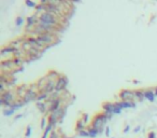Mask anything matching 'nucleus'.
Returning a JSON list of instances; mask_svg holds the SVG:
<instances>
[{"label":"nucleus","instance_id":"nucleus-17","mask_svg":"<svg viewBox=\"0 0 157 138\" xmlns=\"http://www.w3.org/2000/svg\"><path fill=\"white\" fill-rule=\"evenodd\" d=\"M135 97H136L139 102H142L143 99H144V91L136 90L135 91Z\"/></svg>","mask_w":157,"mask_h":138},{"label":"nucleus","instance_id":"nucleus-19","mask_svg":"<svg viewBox=\"0 0 157 138\" xmlns=\"http://www.w3.org/2000/svg\"><path fill=\"white\" fill-rule=\"evenodd\" d=\"M24 17H22V16H17V17L15 18V25H16V27H21V26H23V24H24Z\"/></svg>","mask_w":157,"mask_h":138},{"label":"nucleus","instance_id":"nucleus-20","mask_svg":"<svg viewBox=\"0 0 157 138\" xmlns=\"http://www.w3.org/2000/svg\"><path fill=\"white\" fill-rule=\"evenodd\" d=\"M122 110H123V109H122L116 102H114V106H113V114H121Z\"/></svg>","mask_w":157,"mask_h":138},{"label":"nucleus","instance_id":"nucleus-7","mask_svg":"<svg viewBox=\"0 0 157 138\" xmlns=\"http://www.w3.org/2000/svg\"><path fill=\"white\" fill-rule=\"evenodd\" d=\"M60 102H61V99L60 97H57V98H51V102H50V108H48V112L50 113H53L55 111H57L58 109L61 108V106H60Z\"/></svg>","mask_w":157,"mask_h":138},{"label":"nucleus","instance_id":"nucleus-26","mask_svg":"<svg viewBox=\"0 0 157 138\" xmlns=\"http://www.w3.org/2000/svg\"><path fill=\"white\" fill-rule=\"evenodd\" d=\"M50 138H59V137H58V134H57L55 131H53V132H52V134H51Z\"/></svg>","mask_w":157,"mask_h":138},{"label":"nucleus","instance_id":"nucleus-5","mask_svg":"<svg viewBox=\"0 0 157 138\" xmlns=\"http://www.w3.org/2000/svg\"><path fill=\"white\" fill-rule=\"evenodd\" d=\"M38 22H39V16L35 13L33 14L31 16H28L26 18V29L28 31H33L35 27H36L37 25H38Z\"/></svg>","mask_w":157,"mask_h":138},{"label":"nucleus","instance_id":"nucleus-11","mask_svg":"<svg viewBox=\"0 0 157 138\" xmlns=\"http://www.w3.org/2000/svg\"><path fill=\"white\" fill-rule=\"evenodd\" d=\"M113 106H114V102H104L102 105V110L104 113L113 114Z\"/></svg>","mask_w":157,"mask_h":138},{"label":"nucleus","instance_id":"nucleus-10","mask_svg":"<svg viewBox=\"0 0 157 138\" xmlns=\"http://www.w3.org/2000/svg\"><path fill=\"white\" fill-rule=\"evenodd\" d=\"M155 97H156V95H155L154 91H152V90L144 91V98L146 99V100H148V102H154Z\"/></svg>","mask_w":157,"mask_h":138},{"label":"nucleus","instance_id":"nucleus-9","mask_svg":"<svg viewBox=\"0 0 157 138\" xmlns=\"http://www.w3.org/2000/svg\"><path fill=\"white\" fill-rule=\"evenodd\" d=\"M117 105L121 107L122 109H129V108H136V102H117Z\"/></svg>","mask_w":157,"mask_h":138},{"label":"nucleus","instance_id":"nucleus-8","mask_svg":"<svg viewBox=\"0 0 157 138\" xmlns=\"http://www.w3.org/2000/svg\"><path fill=\"white\" fill-rule=\"evenodd\" d=\"M37 97H38V93H36V92H35L33 89H29V90L27 91L26 95H25V96L22 98V100H23V102H24L25 105H26V104L30 102L31 100H35V99H37Z\"/></svg>","mask_w":157,"mask_h":138},{"label":"nucleus","instance_id":"nucleus-14","mask_svg":"<svg viewBox=\"0 0 157 138\" xmlns=\"http://www.w3.org/2000/svg\"><path fill=\"white\" fill-rule=\"evenodd\" d=\"M85 126H86V123L84 122L82 119L81 120H79L77 122V125H75V131H77V133L82 132V131H84L85 129Z\"/></svg>","mask_w":157,"mask_h":138},{"label":"nucleus","instance_id":"nucleus-23","mask_svg":"<svg viewBox=\"0 0 157 138\" xmlns=\"http://www.w3.org/2000/svg\"><path fill=\"white\" fill-rule=\"evenodd\" d=\"M77 135L80 136V137H89V133L87 129H84V131H82V132L77 133Z\"/></svg>","mask_w":157,"mask_h":138},{"label":"nucleus","instance_id":"nucleus-12","mask_svg":"<svg viewBox=\"0 0 157 138\" xmlns=\"http://www.w3.org/2000/svg\"><path fill=\"white\" fill-rule=\"evenodd\" d=\"M37 108L40 110V112L42 113H45V112H48V108H50V105H48L45 102H37Z\"/></svg>","mask_w":157,"mask_h":138},{"label":"nucleus","instance_id":"nucleus-3","mask_svg":"<svg viewBox=\"0 0 157 138\" xmlns=\"http://www.w3.org/2000/svg\"><path fill=\"white\" fill-rule=\"evenodd\" d=\"M108 118L104 115V113L102 112V113H99L97 114L94 119H93L92 121V127H94V129H96L97 131H99V133H103V131H106V124H107L108 122Z\"/></svg>","mask_w":157,"mask_h":138},{"label":"nucleus","instance_id":"nucleus-33","mask_svg":"<svg viewBox=\"0 0 157 138\" xmlns=\"http://www.w3.org/2000/svg\"><path fill=\"white\" fill-rule=\"evenodd\" d=\"M62 138H72V137H62Z\"/></svg>","mask_w":157,"mask_h":138},{"label":"nucleus","instance_id":"nucleus-18","mask_svg":"<svg viewBox=\"0 0 157 138\" xmlns=\"http://www.w3.org/2000/svg\"><path fill=\"white\" fill-rule=\"evenodd\" d=\"M14 112L15 111L11 108H3L2 110V113L4 117H12L13 114H14Z\"/></svg>","mask_w":157,"mask_h":138},{"label":"nucleus","instance_id":"nucleus-32","mask_svg":"<svg viewBox=\"0 0 157 138\" xmlns=\"http://www.w3.org/2000/svg\"><path fill=\"white\" fill-rule=\"evenodd\" d=\"M154 92H155V95H156V96H157V86L155 87V91H154Z\"/></svg>","mask_w":157,"mask_h":138},{"label":"nucleus","instance_id":"nucleus-16","mask_svg":"<svg viewBox=\"0 0 157 138\" xmlns=\"http://www.w3.org/2000/svg\"><path fill=\"white\" fill-rule=\"evenodd\" d=\"M87 131H88V133H89V137L90 138H96L97 137L100 133H99V131H97L96 129H94V127H92V126H89L88 129H86Z\"/></svg>","mask_w":157,"mask_h":138},{"label":"nucleus","instance_id":"nucleus-13","mask_svg":"<svg viewBox=\"0 0 157 138\" xmlns=\"http://www.w3.org/2000/svg\"><path fill=\"white\" fill-rule=\"evenodd\" d=\"M48 99H50V94L44 93V92H40V93L38 94V97H37L36 100L38 102H45V100H48Z\"/></svg>","mask_w":157,"mask_h":138},{"label":"nucleus","instance_id":"nucleus-30","mask_svg":"<svg viewBox=\"0 0 157 138\" xmlns=\"http://www.w3.org/2000/svg\"><path fill=\"white\" fill-rule=\"evenodd\" d=\"M23 117H24V114H17V115H15V117H14V120L15 121H17V120H20V119H22V118H23Z\"/></svg>","mask_w":157,"mask_h":138},{"label":"nucleus","instance_id":"nucleus-6","mask_svg":"<svg viewBox=\"0 0 157 138\" xmlns=\"http://www.w3.org/2000/svg\"><path fill=\"white\" fill-rule=\"evenodd\" d=\"M119 98H121L123 102H133V99L136 98V97H135V91H130V90L121 91V93H119Z\"/></svg>","mask_w":157,"mask_h":138},{"label":"nucleus","instance_id":"nucleus-34","mask_svg":"<svg viewBox=\"0 0 157 138\" xmlns=\"http://www.w3.org/2000/svg\"><path fill=\"white\" fill-rule=\"evenodd\" d=\"M112 138H114V137H112Z\"/></svg>","mask_w":157,"mask_h":138},{"label":"nucleus","instance_id":"nucleus-4","mask_svg":"<svg viewBox=\"0 0 157 138\" xmlns=\"http://www.w3.org/2000/svg\"><path fill=\"white\" fill-rule=\"evenodd\" d=\"M68 78L66 76H60L59 78L57 79L56 81V89H55V92L57 93H60L62 91H65L67 89V85H68Z\"/></svg>","mask_w":157,"mask_h":138},{"label":"nucleus","instance_id":"nucleus-22","mask_svg":"<svg viewBox=\"0 0 157 138\" xmlns=\"http://www.w3.org/2000/svg\"><path fill=\"white\" fill-rule=\"evenodd\" d=\"M31 133H33V126L31 125H28L26 127V132H25V137L26 138H29L31 136Z\"/></svg>","mask_w":157,"mask_h":138},{"label":"nucleus","instance_id":"nucleus-2","mask_svg":"<svg viewBox=\"0 0 157 138\" xmlns=\"http://www.w3.org/2000/svg\"><path fill=\"white\" fill-rule=\"evenodd\" d=\"M37 40H38L39 44L41 45L43 49L48 48L51 45L55 44L56 42H58L56 33H45L40 35V36H37Z\"/></svg>","mask_w":157,"mask_h":138},{"label":"nucleus","instance_id":"nucleus-1","mask_svg":"<svg viewBox=\"0 0 157 138\" xmlns=\"http://www.w3.org/2000/svg\"><path fill=\"white\" fill-rule=\"evenodd\" d=\"M38 25L40 26H45V27H54L57 28L59 25V20H58V15L53 14L50 12H43L42 14L39 15V22Z\"/></svg>","mask_w":157,"mask_h":138},{"label":"nucleus","instance_id":"nucleus-21","mask_svg":"<svg viewBox=\"0 0 157 138\" xmlns=\"http://www.w3.org/2000/svg\"><path fill=\"white\" fill-rule=\"evenodd\" d=\"M25 4H26V7H28V8H37V7H38V4H37L35 1H31V0H26V1H25Z\"/></svg>","mask_w":157,"mask_h":138},{"label":"nucleus","instance_id":"nucleus-27","mask_svg":"<svg viewBox=\"0 0 157 138\" xmlns=\"http://www.w3.org/2000/svg\"><path fill=\"white\" fill-rule=\"evenodd\" d=\"M148 138H156V134H155V132H150V133H148Z\"/></svg>","mask_w":157,"mask_h":138},{"label":"nucleus","instance_id":"nucleus-25","mask_svg":"<svg viewBox=\"0 0 157 138\" xmlns=\"http://www.w3.org/2000/svg\"><path fill=\"white\" fill-rule=\"evenodd\" d=\"M110 133H111V129H110L109 126H107V127H106V131H104V135L107 136V137H109V136H110Z\"/></svg>","mask_w":157,"mask_h":138},{"label":"nucleus","instance_id":"nucleus-24","mask_svg":"<svg viewBox=\"0 0 157 138\" xmlns=\"http://www.w3.org/2000/svg\"><path fill=\"white\" fill-rule=\"evenodd\" d=\"M48 123L46 122V119H44V118H43V119L41 120V125H40L41 129H43V131H44V129H46V126H48Z\"/></svg>","mask_w":157,"mask_h":138},{"label":"nucleus","instance_id":"nucleus-31","mask_svg":"<svg viewBox=\"0 0 157 138\" xmlns=\"http://www.w3.org/2000/svg\"><path fill=\"white\" fill-rule=\"evenodd\" d=\"M140 129H141V126H140V125L136 126V127L133 129V133H139V132H140Z\"/></svg>","mask_w":157,"mask_h":138},{"label":"nucleus","instance_id":"nucleus-28","mask_svg":"<svg viewBox=\"0 0 157 138\" xmlns=\"http://www.w3.org/2000/svg\"><path fill=\"white\" fill-rule=\"evenodd\" d=\"M87 119H88V114H86V113H83V115H82V120L84 121V122H87Z\"/></svg>","mask_w":157,"mask_h":138},{"label":"nucleus","instance_id":"nucleus-15","mask_svg":"<svg viewBox=\"0 0 157 138\" xmlns=\"http://www.w3.org/2000/svg\"><path fill=\"white\" fill-rule=\"evenodd\" d=\"M53 129L54 126L51 125V124H48V126H46V129H44V132H43V135H42L41 138H48V136L52 134V132H53Z\"/></svg>","mask_w":157,"mask_h":138},{"label":"nucleus","instance_id":"nucleus-29","mask_svg":"<svg viewBox=\"0 0 157 138\" xmlns=\"http://www.w3.org/2000/svg\"><path fill=\"white\" fill-rule=\"evenodd\" d=\"M129 131H130V126H129V125L127 124V125L125 126V129H124V134H127V133L129 132Z\"/></svg>","mask_w":157,"mask_h":138}]
</instances>
